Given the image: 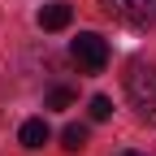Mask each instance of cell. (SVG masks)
Here are the masks:
<instances>
[{
    "instance_id": "5",
    "label": "cell",
    "mask_w": 156,
    "mask_h": 156,
    "mask_svg": "<svg viewBox=\"0 0 156 156\" xmlns=\"http://www.w3.org/2000/svg\"><path fill=\"white\" fill-rule=\"evenodd\" d=\"M126 22H134V26H156V0H126Z\"/></svg>"
},
{
    "instance_id": "2",
    "label": "cell",
    "mask_w": 156,
    "mask_h": 156,
    "mask_svg": "<svg viewBox=\"0 0 156 156\" xmlns=\"http://www.w3.org/2000/svg\"><path fill=\"white\" fill-rule=\"evenodd\" d=\"M69 56L78 61L83 74H100V69L108 65V44H104L95 30H78V39L69 44Z\"/></svg>"
},
{
    "instance_id": "6",
    "label": "cell",
    "mask_w": 156,
    "mask_h": 156,
    "mask_svg": "<svg viewBox=\"0 0 156 156\" xmlns=\"http://www.w3.org/2000/svg\"><path fill=\"white\" fill-rule=\"evenodd\" d=\"M61 147L65 152H83L87 147V126H65L61 130Z\"/></svg>"
},
{
    "instance_id": "10",
    "label": "cell",
    "mask_w": 156,
    "mask_h": 156,
    "mask_svg": "<svg viewBox=\"0 0 156 156\" xmlns=\"http://www.w3.org/2000/svg\"><path fill=\"white\" fill-rule=\"evenodd\" d=\"M122 156H143V152H122Z\"/></svg>"
},
{
    "instance_id": "4",
    "label": "cell",
    "mask_w": 156,
    "mask_h": 156,
    "mask_svg": "<svg viewBox=\"0 0 156 156\" xmlns=\"http://www.w3.org/2000/svg\"><path fill=\"white\" fill-rule=\"evenodd\" d=\"M48 134H52V130H48L44 117H30V122H22L17 139H22V147H30V152H35V147H44V143H48Z\"/></svg>"
},
{
    "instance_id": "9",
    "label": "cell",
    "mask_w": 156,
    "mask_h": 156,
    "mask_svg": "<svg viewBox=\"0 0 156 156\" xmlns=\"http://www.w3.org/2000/svg\"><path fill=\"white\" fill-rule=\"evenodd\" d=\"M100 9L113 13V17H126V0H100Z\"/></svg>"
},
{
    "instance_id": "8",
    "label": "cell",
    "mask_w": 156,
    "mask_h": 156,
    "mask_svg": "<svg viewBox=\"0 0 156 156\" xmlns=\"http://www.w3.org/2000/svg\"><path fill=\"white\" fill-rule=\"evenodd\" d=\"M69 104H74V91H69V87H56V91L48 95V108H69Z\"/></svg>"
},
{
    "instance_id": "3",
    "label": "cell",
    "mask_w": 156,
    "mask_h": 156,
    "mask_svg": "<svg viewBox=\"0 0 156 156\" xmlns=\"http://www.w3.org/2000/svg\"><path fill=\"white\" fill-rule=\"evenodd\" d=\"M69 17H74V9L65 5V0H52V5L39 9V26H44V30H65Z\"/></svg>"
},
{
    "instance_id": "7",
    "label": "cell",
    "mask_w": 156,
    "mask_h": 156,
    "mask_svg": "<svg viewBox=\"0 0 156 156\" xmlns=\"http://www.w3.org/2000/svg\"><path fill=\"white\" fill-rule=\"evenodd\" d=\"M113 117V100L108 95H91V122H108Z\"/></svg>"
},
{
    "instance_id": "1",
    "label": "cell",
    "mask_w": 156,
    "mask_h": 156,
    "mask_svg": "<svg viewBox=\"0 0 156 156\" xmlns=\"http://www.w3.org/2000/svg\"><path fill=\"white\" fill-rule=\"evenodd\" d=\"M126 95L143 117H156V65L152 61H130L126 69Z\"/></svg>"
}]
</instances>
